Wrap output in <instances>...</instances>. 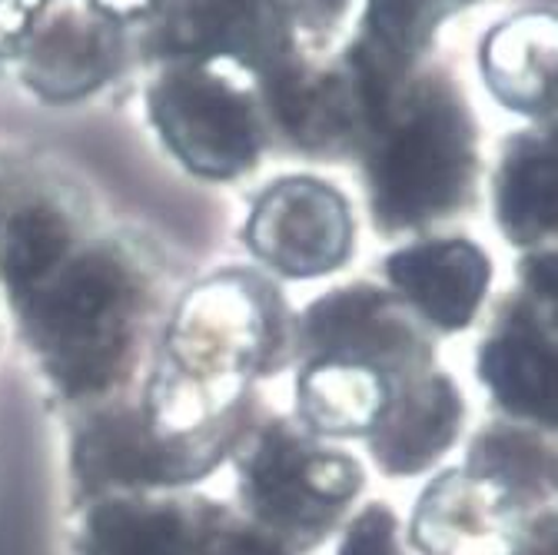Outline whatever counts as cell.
I'll return each instance as SVG.
<instances>
[{"label": "cell", "instance_id": "cell-20", "mask_svg": "<svg viewBox=\"0 0 558 555\" xmlns=\"http://www.w3.org/2000/svg\"><path fill=\"white\" fill-rule=\"evenodd\" d=\"M506 555H558V529H555V516H548L525 542H519L512 552Z\"/></svg>", "mask_w": 558, "mask_h": 555}, {"label": "cell", "instance_id": "cell-2", "mask_svg": "<svg viewBox=\"0 0 558 555\" xmlns=\"http://www.w3.org/2000/svg\"><path fill=\"white\" fill-rule=\"evenodd\" d=\"M296 310L272 276L223 266L180 290L163 313L136 406L160 439L227 430L256 409L259 383L290 370Z\"/></svg>", "mask_w": 558, "mask_h": 555}, {"label": "cell", "instance_id": "cell-7", "mask_svg": "<svg viewBox=\"0 0 558 555\" xmlns=\"http://www.w3.org/2000/svg\"><path fill=\"white\" fill-rule=\"evenodd\" d=\"M339 360L392 376L439 366L436 336L383 283H342L296 313L293 363Z\"/></svg>", "mask_w": 558, "mask_h": 555}, {"label": "cell", "instance_id": "cell-17", "mask_svg": "<svg viewBox=\"0 0 558 555\" xmlns=\"http://www.w3.org/2000/svg\"><path fill=\"white\" fill-rule=\"evenodd\" d=\"M336 535V555H409L402 519L386 499L353 509Z\"/></svg>", "mask_w": 558, "mask_h": 555}, {"label": "cell", "instance_id": "cell-9", "mask_svg": "<svg viewBox=\"0 0 558 555\" xmlns=\"http://www.w3.org/2000/svg\"><path fill=\"white\" fill-rule=\"evenodd\" d=\"M558 310L512 290L499 300L475 346V379L499 409V420L555 436L558 396Z\"/></svg>", "mask_w": 558, "mask_h": 555}, {"label": "cell", "instance_id": "cell-12", "mask_svg": "<svg viewBox=\"0 0 558 555\" xmlns=\"http://www.w3.org/2000/svg\"><path fill=\"white\" fill-rule=\"evenodd\" d=\"M386 287L436 339L472 329L493 293L496 266L469 237H415L383 260Z\"/></svg>", "mask_w": 558, "mask_h": 555}, {"label": "cell", "instance_id": "cell-6", "mask_svg": "<svg viewBox=\"0 0 558 555\" xmlns=\"http://www.w3.org/2000/svg\"><path fill=\"white\" fill-rule=\"evenodd\" d=\"M70 555H283L233 503L183 490L107 493L74 509Z\"/></svg>", "mask_w": 558, "mask_h": 555}, {"label": "cell", "instance_id": "cell-3", "mask_svg": "<svg viewBox=\"0 0 558 555\" xmlns=\"http://www.w3.org/2000/svg\"><path fill=\"white\" fill-rule=\"evenodd\" d=\"M227 466L236 509L283 555H313L356 509L366 466L339 443L313 436L293 415L259 402Z\"/></svg>", "mask_w": 558, "mask_h": 555}, {"label": "cell", "instance_id": "cell-10", "mask_svg": "<svg viewBox=\"0 0 558 555\" xmlns=\"http://www.w3.org/2000/svg\"><path fill=\"white\" fill-rule=\"evenodd\" d=\"M150 117L170 154L203 180H236L263 154V123L253 104L206 74H177L154 87Z\"/></svg>", "mask_w": 558, "mask_h": 555}, {"label": "cell", "instance_id": "cell-4", "mask_svg": "<svg viewBox=\"0 0 558 555\" xmlns=\"http://www.w3.org/2000/svg\"><path fill=\"white\" fill-rule=\"evenodd\" d=\"M475 186V133L456 97L423 87L399 97L366 136L369 217L383 237H423L465 210Z\"/></svg>", "mask_w": 558, "mask_h": 555}, {"label": "cell", "instance_id": "cell-15", "mask_svg": "<svg viewBox=\"0 0 558 555\" xmlns=\"http://www.w3.org/2000/svg\"><path fill=\"white\" fill-rule=\"evenodd\" d=\"M496 224L529 253L551 246L558 224V157L551 136H515L496 177Z\"/></svg>", "mask_w": 558, "mask_h": 555}, {"label": "cell", "instance_id": "cell-18", "mask_svg": "<svg viewBox=\"0 0 558 555\" xmlns=\"http://www.w3.org/2000/svg\"><path fill=\"white\" fill-rule=\"evenodd\" d=\"M439 0H369L373 31L389 47L392 57H399V47L426 24V14Z\"/></svg>", "mask_w": 558, "mask_h": 555}, {"label": "cell", "instance_id": "cell-13", "mask_svg": "<svg viewBox=\"0 0 558 555\" xmlns=\"http://www.w3.org/2000/svg\"><path fill=\"white\" fill-rule=\"evenodd\" d=\"M465 415L462 386L442 366H433L396 393L383 423L363 446L383 475L415 479L433 472L452 453L465 430Z\"/></svg>", "mask_w": 558, "mask_h": 555}, {"label": "cell", "instance_id": "cell-1", "mask_svg": "<svg viewBox=\"0 0 558 555\" xmlns=\"http://www.w3.org/2000/svg\"><path fill=\"white\" fill-rule=\"evenodd\" d=\"M4 303L66 420L136 389L173 303L170 269L147 243L84 230Z\"/></svg>", "mask_w": 558, "mask_h": 555}, {"label": "cell", "instance_id": "cell-22", "mask_svg": "<svg viewBox=\"0 0 558 555\" xmlns=\"http://www.w3.org/2000/svg\"><path fill=\"white\" fill-rule=\"evenodd\" d=\"M329 4H339V0H329Z\"/></svg>", "mask_w": 558, "mask_h": 555}, {"label": "cell", "instance_id": "cell-19", "mask_svg": "<svg viewBox=\"0 0 558 555\" xmlns=\"http://www.w3.org/2000/svg\"><path fill=\"white\" fill-rule=\"evenodd\" d=\"M519 293L529 300L558 310V256L555 246H538L519 260Z\"/></svg>", "mask_w": 558, "mask_h": 555}, {"label": "cell", "instance_id": "cell-5", "mask_svg": "<svg viewBox=\"0 0 558 555\" xmlns=\"http://www.w3.org/2000/svg\"><path fill=\"white\" fill-rule=\"evenodd\" d=\"M253 412L227 430L190 439L154 436L140 415L136 389L66 415V472L74 509L107 493L183 490V485L206 482L227 466Z\"/></svg>", "mask_w": 558, "mask_h": 555}, {"label": "cell", "instance_id": "cell-11", "mask_svg": "<svg viewBox=\"0 0 558 555\" xmlns=\"http://www.w3.org/2000/svg\"><path fill=\"white\" fill-rule=\"evenodd\" d=\"M548 516L555 506H529L465 466H449L418 493L405 542L418 555H506Z\"/></svg>", "mask_w": 558, "mask_h": 555}, {"label": "cell", "instance_id": "cell-8", "mask_svg": "<svg viewBox=\"0 0 558 555\" xmlns=\"http://www.w3.org/2000/svg\"><path fill=\"white\" fill-rule=\"evenodd\" d=\"M243 243L266 276L323 280L339 273L356 250L349 200L316 177H287L263 190L243 227Z\"/></svg>", "mask_w": 558, "mask_h": 555}, {"label": "cell", "instance_id": "cell-14", "mask_svg": "<svg viewBox=\"0 0 558 555\" xmlns=\"http://www.w3.org/2000/svg\"><path fill=\"white\" fill-rule=\"evenodd\" d=\"M293 373V420L329 443H366L389 412L396 393L412 376H392L373 366L339 360H306L296 363Z\"/></svg>", "mask_w": 558, "mask_h": 555}, {"label": "cell", "instance_id": "cell-16", "mask_svg": "<svg viewBox=\"0 0 558 555\" xmlns=\"http://www.w3.org/2000/svg\"><path fill=\"white\" fill-rule=\"evenodd\" d=\"M462 466L529 506H555V443L522 423L493 420L469 439Z\"/></svg>", "mask_w": 558, "mask_h": 555}, {"label": "cell", "instance_id": "cell-21", "mask_svg": "<svg viewBox=\"0 0 558 555\" xmlns=\"http://www.w3.org/2000/svg\"><path fill=\"white\" fill-rule=\"evenodd\" d=\"M4 210H8V206H4V203H0V224H4Z\"/></svg>", "mask_w": 558, "mask_h": 555}]
</instances>
